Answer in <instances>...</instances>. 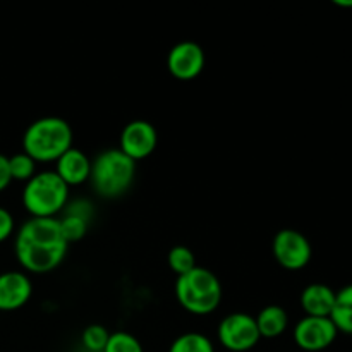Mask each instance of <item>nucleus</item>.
I'll list each match as a JSON object with an SVG mask.
<instances>
[{
  "instance_id": "obj_7",
  "label": "nucleus",
  "mask_w": 352,
  "mask_h": 352,
  "mask_svg": "<svg viewBox=\"0 0 352 352\" xmlns=\"http://www.w3.org/2000/svg\"><path fill=\"white\" fill-rule=\"evenodd\" d=\"M272 254L282 268L298 272L309 265L313 248L302 232L296 229H282L272 239Z\"/></svg>"
},
{
  "instance_id": "obj_3",
  "label": "nucleus",
  "mask_w": 352,
  "mask_h": 352,
  "mask_svg": "<svg viewBox=\"0 0 352 352\" xmlns=\"http://www.w3.org/2000/svg\"><path fill=\"white\" fill-rule=\"evenodd\" d=\"M136 177V162L124 155L119 148H109L91 160L93 189L100 198L117 199L126 195Z\"/></svg>"
},
{
  "instance_id": "obj_19",
  "label": "nucleus",
  "mask_w": 352,
  "mask_h": 352,
  "mask_svg": "<svg viewBox=\"0 0 352 352\" xmlns=\"http://www.w3.org/2000/svg\"><path fill=\"white\" fill-rule=\"evenodd\" d=\"M110 332L100 323H91L81 333V346L88 352H103L109 342Z\"/></svg>"
},
{
  "instance_id": "obj_24",
  "label": "nucleus",
  "mask_w": 352,
  "mask_h": 352,
  "mask_svg": "<svg viewBox=\"0 0 352 352\" xmlns=\"http://www.w3.org/2000/svg\"><path fill=\"white\" fill-rule=\"evenodd\" d=\"M10 182H12V179H10L9 172V157L0 153V192L6 191L10 186Z\"/></svg>"
},
{
  "instance_id": "obj_1",
  "label": "nucleus",
  "mask_w": 352,
  "mask_h": 352,
  "mask_svg": "<svg viewBox=\"0 0 352 352\" xmlns=\"http://www.w3.org/2000/svg\"><path fill=\"white\" fill-rule=\"evenodd\" d=\"M69 243L58 219H30L14 234V254L26 274L43 275L57 270L67 256Z\"/></svg>"
},
{
  "instance_id": "obj_21",
  "label": "nucleus",
  "mask_w": 352,
  "mask_h": 352,
  "mask_svg": "<svg viewBox=\"0 0 352 352\" xmlns=\"http://www.w3.org/2000/svg\"><path fill=\"white\" fill-rule=\"evenodd\" d=\"M103 352H144V349L138 337H134L129 332H124V330H119V332L110 333L109 342H107Z\"/></svg>"
},
{
  "instance_id": "obj_12",
  "label": "nucleus",
  "mask_w": 352,
  "mask_h": 352,
  "mask_svg": "<svg viewBox=\"0 0 352 352\" xmlns=\"http://www.w3.org/2000/svg\"><path fill=\"white\" fill-rule=\"evenodd\" d=\"M55 174L62 179L69 189L89 182L91 175V158L79 148L72 146L55 162Z\"/></svg>"
},
{
  "instance_id": "obj_14",
  "label": "nucleus",
  "mask_w": 352,
  "mask_h": 352,
  "mask_svg": "<svg viewBox=\"0 0 352 352\" xmlns=\"http://www.w3.org/2000/svg\"><path fill=\"white\" fill-rule=\"evenodd\" d=\"M261 339H277L287 330L289 313L278 305H268L254 316Z\"/></svg>"
},
{
  "instance_id": "obj_5",
  "label": "nucleus",
  "mask_w": 352,
  "mask_h": 352,
  "mask_svg": "<svg viewBox=\"0 0 352 352\" xmlns=\"http://www.w3.org/2000/svg\"><path fill=\"white\" fill-rule=\"evenodd\" d=\"M21 201L33 219H57L69 203V188L54 170H41L24 184Z\"/></svg>"
},
{
  "instance_id": "obj_10",
  "label": "nucleus",
  "mask_w": 352,
  "mask_h": 352,
  "mask_svg": "<svg viewBox=\"0 0 352 352\" xmlns=\"http://www.w3.org/2000/svg\"><path fill=\"white\" fill-rule=\"evenodd\" d=\"M206 64L205 50L196 41H179L167 55V69L179 81H192L203 72Z\"/></svg>"
},
{
  "instance_id": "obj_2",
  "label": "nucleus",
  "mask_w": 352,
  "mask_h": 352,
  "mask_svg": "<svg viewBox=\"0 0 352 352\" xmlns=\"http://www.w3.org/2000/svg\"><path fill=\"white\" fill-rule=\"evenodd\" d=\"M71 124L62 117L48 116L33 120L23 134V151L36 164L57 162L72 148Z\"/></svg>"
},
{
  "instance_id": "obj_18",
  "label": "nucleus",
  "mask_w": 352,
  "mask_h": 352,
  "mask_svg": "<svg viewBox=\"0 0 352 352\" xmlns=\"http://www.w3.org/2000/svg\"><path fill=\"white\" fill-rule=\"evenodd\" d=\"M167 263L168 268L174 272L175 275H184L188 272H191L192 268H196V256L188 246H174L167 254Z\"/></svg>"
},
{
  "instance_id": "obj_22",
  "label": "nucleus",
  "mask_w": 352,
  "mask_h": 352,
  "mask_svg": "<svg viewBox=\"0 0 352 352\" xmlns=\"http://www.w3.org/2000/svg\"><path fill=\"white\" fill-rule=\"evenodd\" d=\"M62 213H67V215H74L79 217V219L86 220V222L91 223V219L95 217V208H93V203L88 201L85 198H79V199H69V203L65 205L64 212ZM60 213V215H62Z\"/></svg>"
},
{
  "instance_id": "obj_8",
  "label": "nucleus",
  "mask_w": 352,
  "mask_h": 352,
  "mask_svg": "<svg viewBox=\"0 0 352 352\" xmlns=\"http://www.w3.org/2000/svg\"><path fill=\"white\" fill-rule=\"evenodd\" d=\"M339 330L332 318L322 316H302L292 330V339L299 349L306 352L325 351L336 342Z\"/></svg>"
},
{
  "instance_id": "obj_23",
  "label": "nucleus",
  "mask_w": 352,
  "mask_h": 352,
  "mask_svg": "<svg viewBox=\"0 0 352 352\" xmlns=\"http://www.w3.org/2000/svg\"><path fill=\"white\" fill-rule=\"evenodd\" d=\"M16 234V220L7 208L0 206V244Z\"/></svg>"
},
{
  "instance_id": "obj_25",
  "label": "nucleus",
  "mask_w": 352,
  "mask_h": 352,
  "mask_svg": "<svg viewBox=\"0 0 352 352\" xmlns=\"http://www.w3.org/2000/svg\"><path fill=\"white\" fill-rule=\"evenodd\" d=\"M333 3L339 7H347V9L352 7V0H333Z\"/></svg>"
},
{
  "instance_id": "obj_4",
  "label": "nucleus",
  "mask_w": 352,
  "mask_h": 352,
  "mask_svg": "<svg viewBox=\"0 0 352 352\" xmlns=\"http://www.w3.org/2000/svg\"><path fill=\"white\" fill-rule=\"evenodd\" d=\"M175 299L182 309L196 316L212 315L222 302V284L212 270L192 268L175 280Z\"/></svg>"
},
{
  "instance_id": "obj_16",
  "label": "nucleus",
  "mask_w": 352,
  "mask_h": 352,
  "mask_svg": "<svg viewBox=\"0 0 352 352\" xmlns=\"http://www.w3.org/2000/svg\"><path fill=\"white\" fill-rule=\"evenodd\" d=\"M168 352H215V344L205 333L186 332L172 340Z\"/></svg>"
},
{
  "instance_id": "obj_20",
  "label": "nucleus",
  "mask_w": 352,
  "mask_h": 352,
  "mask_svg": "<svg viewBox=\"0 0 352 352\" xmlns=\"http://www.w3.org/2000/svg\"><path fill=\"white\" fill-rule=\"evenodd\" d=\"M57 219H58V223H60L62 234H64L65 241H67L69 244H71V243H78V241H81L82 237H85L86 234H88L89 222H86V220L79 219V217L67 215V213H62V215L57 217Z\"/></svg>"
},
{
  "instance_id": "obj_13",
  "label": "nucleus",
  "mask_w": 352,
  "mask_h": 352,
  "mask_svg": "<svg viewBox=\"0 0 352 352\" xmlns=\"http://www.w3.org/2000/svg\"><path fill=\"white\" fill-rule=\"evenodd\" d=\"M337 292L327 284H309L302 289L299 296L302 311L306 316H322V318H330L333 305H336Z\"/></svg>"
},
{
  "instance_id": "obj_17",
  "label": "nucleus",
  "mask_w": 352,
  "mask_h": 352,
  "mask_svg": "<svg viewBox=\"0 0 352 352\" xmlns=\"http://www.w3.org/2000/svg\"><path fill=\"white\" fill-rule=\"evenodd\" d=\"M36 162H34L30 155L24 153V151L12 155V157H9L10 179L26 184L30 179H33L34 175H36Z\"/></svg>"
},
{
  "instance_id": "obj_15",
  "label": "nucleus",
  "mask_w": 352,
  "mask_h": 352,
  "mask_svg": "<svg viewBox=\"0 0 352 352\" xmlns=\"http://www.w3.org/2000/svg\"><path fill=\"white\" fill-rule=\"evenodd\" d=\"M330 318L336 323L339 332L352 336V284L344 285L340 291H337L336 305Z\"/></svg>"
},
{
  "instance_id": "obj_9",
  "label": "nucleus",
  "mask_w": 352,
  "mask_h": 352,
  "mask_svg": "<svg viewBox=\"0 0 352 352\" xmlns=\"http://www.w3.org/2000/svg\"><path fill=\"white\" fill-rule=\"evenodd\" d=\"M158 144V133L155 126L148 120H131L120 131L119 150L134 162L144 160L150 157Z\"/></svg>"
},
{
  "instance_id": "obj_6",
  "label": "nucleus",
  "mask_w": 352,
  "mask_h": 352,
  "mask_svg": "<svg viewBox=\"0 0 352 352\" xmlns=\"http://www.w3.org/2000/svg\"><path fill=\"white\" fill-rule=\"evenodd\" d=\"M217 339L223 349L230 352H248L258 346L261 340L256 320L250 313H230L217 329Z\"/></svg>"
},
{
  "instance_id": "obj_11",
  "label": "nucleus",
  "mask_w": 352,
  "mask_h": 352,
  "mask_svg": "<svg viewBox=\"0 0 352 352\" xmlns=\"http://www.w3.org/2000/svg\"><path fill=\"white\" fill-rule=\"evenodd\" d=\"M33 296V282L23 270H9L0 274V311H17L30 302Z\"/></svg>"
}]
</instances>
